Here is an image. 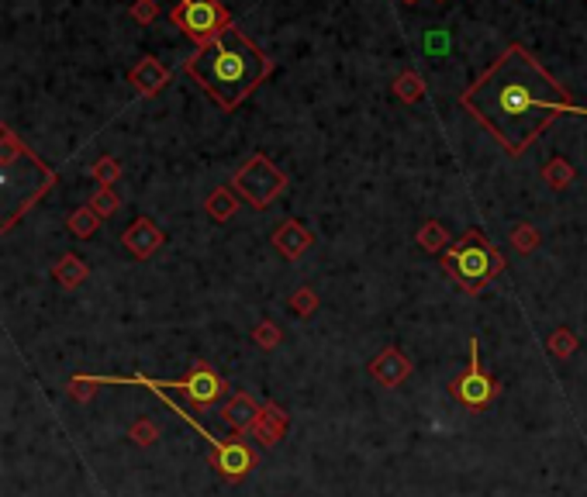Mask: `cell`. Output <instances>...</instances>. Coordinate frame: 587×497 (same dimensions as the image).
Wrapping results in <instances>:
<instances>
[{
    "mask_svg": "<svg viewBox=\"0 0 587 497\" xmlns=\"http://www.w3.org/2000/svg\"><path fill=\"white\" fill-rule=\"evenodd\" d=\"M439 4H443V0H439Z\"/></svg>",
    "mask_w": 587,
    "mask_h": 497,
    "instance_id": "cell-31",
    "label": "cell"
},
{
    "mask_svg": "<svg viewBox=\"0 0 587 497\" xmlns=\"http://www.w3.org/2000/svg\"><path fill=\"white\" fill-rule=\"evenodd\" d=\"M546 349H550L552 360H570V356L581 349V339H577V332H573V328L560 325V328H552V332H550Z\"/></svg>",
    "mask_w": 587,
    "mask_h": 497,
    "instance_id": "cell-21",
    "label": "cell"
},
{
    "mask_svg": "<svg viewBox=\"0 0 587 497\" xmlns=\"http://www.w3.org/2000/svg\"><path fill=\"white\" fill-rule=\"evenodd\" d=\"M287 173L276 166L274 159L266 153H253L245 163H242L235 176H232V184L228 187L239 194L245 204L253 207V211H266V207L274 204L276 197H284L287 194Z\"/></svg>",
    "mask_w": 587,
    "mask_h": 497,
    "instance_id": "cell-4",
    "label": "cell"
},
{
    "mask_svg": "<svg viewBox=\"0 0 587 497\" xmlns=\"http://www.w3.org/2000/svg\"><path fill=\"white\" fill-rule=\"evenodd\" d=\"M52 276H55V283L63 291H76V287H84V280L90 276V266L76 253H63L59 263L52 266Z\"/></svg>",
    "mask_w": 587,
    "mask_h": 497,
    "instance_id": "cell-15",
    "label": "cell"
},
{
    "mask_svg": "<svg viewBox=\"0 0 587 497\" xmlns=\"http://www.w3.org/2000/svg\"><path fill=\"white\" fill-rule=\"evenodd\" d=\"M170 21L190 42H197V49L211 45L232 28V15L222 0H176L170 7Z\"/></svg>",
    "mask_w": 587,
    "mask_h": 497,
    "instance_id": "cell-5",
    "label": "cell"
},
{
    "mask_svg": "<svg viewBox=\"0 0 587 497\" xmlns=\"http://www.w3.org/2000/svg\"><path fill=\"white\" fill-rule=\"evenodd\" d=\"M391 90H394V97L401 104H418L425 97V80H422L418 69H401L394 76V84H391Z\"/></svg>",
    "mask_w": 587,
    "mask_h": 497,
    "instance_id": "cell-18",
    "label": "cell"
},
{
    "mask_svg": "<svg viewBox=\"0 0 587 497\" xmlns=\"http://www.w3.org/2000/svg\"><path fill=\"white\" fill-rule=\"evenodd\" d=\"M460 104L504 145L508 155H522L556 118L581 114L567 86L535 63L525 45H508L473 84L460 94Z\"/></svg>",
    "mask_w": 587,
    "mask_h": 497,
    "instance_id": "cell-1",
    "label": "cell"
},
{
    "mask_svg": "<svg viewBox=\"0 0 587 497\" xmlns=\"http://www.w3.org/2000/svg\"><path fill=\"white\" fill-rule=\"evenodd\" d=\"M163 242H166V235H163V228L153 218H135L121 232V245L135 259H153L163 249Z\"/></svg>",
    "mask_w": 587,
    "mask_h": 497,
    "instance_id": "cell-9",
    "label": "cell"
},
{
    "mask_svg": "<svg viewBox=\"0 0 587 497\" xmlns=\"http://www.w3.org/2000/svg\"><path fill=\"white\" fill-rule=\"evenodd\" d=\"M121 163L114 155H101L97 163H94V180H97V187H114L121 180Z\"/></svg>",
    "mask_w": 587,
    "mask_h": 497,
    "instance_id": "cell-23",
    "label": "cell"
},
{
    "mask_svg": "<svg viewBox=\"0 0 587 497\" xmlns=\"http://www.w3.org/2000/svg\"><path fill=\"white\" fill-rule=\"evenodd\" d=\"M291 429V414L284 412L280 404H263V412H259V422L253 425V439H256L263 449L276 446V442H284V435Z\"/></svg>",
    "mask_w": 587,
    "mask_h": 497,
    "instance_id": "cell-13",
    "label": "cell"
},
{
    "mask_svg": "<svg viewBox=\"0 0 587 497\" xmlns=\"http://www.w3.org/2000/svg\"><path fill=\"white\" fill-rule=\"evenodd\" d=\"M443 266L456 280L460 291L481 293L504 270V256H501L498 245L487 239L481 228H466L463 235L443 253Z\"/></svg>",
    "mask_w": 587,
    "mask_h": 497,
    "instance_id": "cell-3",
    "label": "cell"
},
{
    "mask_svg": "<svg viewBox=\"0 0 587 497\" xmlns=\"http://www.w3.org/2000/svg\"><path fill=\"white\" fill-rule=\"evenodd\" d=\"M101 214L94 211L90 204H84V207H76V211H69V218H66V228L76 235V239H94L97 235V228H101Z\"/></svg>",
    "mask_w": 587,
    "mask_h": 497,
    "instance_id": "cell-19",
    "label": "cell"
},
{
    "mask_svg": "<svg viewBox=\"0 0 587 497\" xmlns=\"http://www.w3.org/2000/svg\"><path fill=\"white\" fill-rule=\"evenodd\" d=\"M239 204H242V197L232 187H214L204 201V214L211 218V222L224 224V222H232V218H235Z\"/></svg>",
    "mask_w": 587,
    "mask_h": 497,
    "instance_id": "cell-16",
    "label": "cell"
},
{
    "mask_svg": "<svg viewBox=\"0 0 587 497\" xmlns=\"http://www.w3.org/2000/svg\"><path fill=\"white\" fill-rule=\"evenodd\" d=\"M259 412H263V404H256L245 391H239V394H232L224 401L222 418L232 425L235 435H253V425L259 422Z\"/></svg>",
    "mask_w": 587,
    "mask_h": 497,
    "instance_id": "cell-14",
    "label": "cell"
},
{
    "mask_svg": "<svg viewBox=\"0 0 587 497\" xmlns=\"http://www.w3.org/2000/svg\"><path fill=\"white\" fill-rule=\"evenodd\" d=\"M414 242H418V249H422V253H429V256H443L449 245H453V239H449V232H446V224L435 222V218L422 222V228H418Z\"/></svg>",
    "mask_w": 587,
    "mask_h": 497,
    "instance_id": "cell-17",
    "label": "cell"
},
{
    "mask_svg": "<svg viewBox=\"0 0 587 497\" xmlns=\"http://www.w3.org/2000/svg\"><path fill=\"white\" fill-rule=\"evenodd\" d=\"M94 394H97V383L90 377H69V397L73 401H94Z\"/></svg>",
    "mask_w": 587,
    "mask_h": 497,
    "instance_id": "cell-29",
    "label": "cell"
},
{
    "mask_svg": "<svg viewBox=\"0 0 587 497\" xmlns=\"http://www.w3.org/2000/svg\"><path fill=\"white\" fill-rule=\"evenodd\" d=\"M90 207H94L101 218H111V214H118L121 197L114 194V187H97L90 194Z\"/></svg>",
    "mask_w": 587,
    "mask_h": 497,
    "instance_id": "cell-25",
    "label": "cell"
},
{
    "mask_svg": "<svg viewBox=\"0 0 587 497\" xmlns=\"http://www.w3.org/2000/svg\"><path fill=\"white\" fill-rule=\"evenodd\" d=\"M401 4H418V0H401Z\"/></svg>",
    "mask_w": 587,
    "mask_h": 497,
    "instance_id": "cell-30",
    "label": "cell"
},
{
    "mask_svg": "<svg viewBox=\"0 0 587 497\" xmlns=\"http://www.w3.org/2000/svg\"><path fill=\"white\" fill-rule=\"evenodd\" d=\"M270 242H274V249L280 253V256L287 259V263H294V259H301L311 245H314V235H311L308 228L297 222V218H287V222L274 232V239Z\"/></svg>",
    "mask_w": 587,
    "mask_h": 497,
    "instance_id": "cell-12",
    "label": "cell"
},
{
    "mask_svg": "<svg viewBox=\"0 0 587 497\" xmlns=\"http://www.w3.org/2000/svg\"><path fill=\"white\" fill-rule=\"evenodd\" d=\"M207 460H211V466H214V473L228 483L245 481L259 463L256 449L249 446V442H242L239 435H232V439H211V452H207Z\"/></svg>",
    "mask_w": 587,
    "mask_h": 497,
    "instance_id": "cell-8",
    "label": "cell"
},
{
    "mask_svg": "<svg viewBox=\"0 0 587 497\" xmlns=\"http://www.w3.org/2000/svg\"><path fill=\"white\" fill-rule=\"evenodd\" d=\"M184 73L204 90L222 111H235L242 101H249L266 76L274 73V59L259 49L249 35L228 28L222 38L197 49L184 59Z\"/></svg>",
    "mask_w": 587,
    "mask_h": 497,
    "instance_id": "cell-2",
    "label": "cell"
},
{
    "mask_svg": "<svg viewBox=\"0 0 587 497\" xmlns=\"http://www.w3.org/2000/svg\"><path fill=\"white\" fill-rule=\"evenodd\" d=\"M508 242H512V249L515 253H522V256H529V253H535L539 249V242H542V235H539V228L529 222H518L512 232H508Z\"/></svg>",
    "mask_w": 587,
    "mask_h": 497,
    "instance_id": "cell-22",
    "label": "cell"
},
{
    "mask_svg": "<svg viewBox=\"0 0 587 497\" xmlns=\"http://www.w3.org/2000/svg\"><path fill=\"white\" fill-rule=\"evenodd\" d=\"M128 84L135 86L138 97H155L163 86L170 84V69L163 66L155 55H145V59H138L135 66L128 69Z\"/></svg>",
    "mask_w": 587,
    "mask_h": 497,
    "instance_id": "cell-11",
    "label": "cell"
},
{
    "mask_svg": "<svg viewBox=\"0 0 587 497\" xmlns=\"http://www.w3.org/2000/svg\"><path fill=\"white\" fill-rule=\"evenodd\" d=\"M128 17L138 21V28H149L155 17H159V4H155V0H135V4L128 7Z\"/></svg>",
    "mask_w": 587,
    "mask_h": 497,
    "instance_id": "cell-28",
    "label": "cell"
},
{
    "mask_svg": "<svg viewBox=\"0 0 587 497\" xmlns=\"http://www.w3.org/2000/svg\"><path fill=\"white\" fill-rule=\"evenodd\" d=\"M573 180H577V170L570 166V159H563V155H552L550 163L542 166V184H546V187L567 190Z\"/></svg>",
    "mask_w": 587,
    "mask_h": 497,
    "instance_id": "cell-20",
    "label": "cell"
},
{
    "mask_svg": "<svg viewBox=\"0 0 587 497\" xmlns=\"http://www.w3.org/2000/svg\"><path fill=\"white\" fill-rule=\"evenodd\" d=\"M253 343L259 345V349H276V345L284 343V332H280V325L276 322H270V318H263L256 328H253Z\"/></svg>",
    "mask_w": 587,
    "mask_h": 497,
    "instance_id": "cell-26",
    "label": "cell"
},
{
    "mask_svg": "<svg viewBox=\"0 0 587 497\" xmlns=\"http://www.w3.org/2000/svg\"><path fill=\"white\" fill-rule=\"evenodd\" d=\"M287 304H291V311L297 314V318H311V314L318 311V304H322V301H318L314 287H297V291L291 293V301H287Z\"/></svg>",
    "mask_w": 587,
    "mask_h": 497,
    "instance_id": "cell-24",
    "label": "cell"
},
{
    "mask_svg": "<svg viewBox=\"0 0 587 497\" xmlns=\"http://www.w3.org/2000/svg\"><path fill=\"white\" fill-rule=\"evenodd\" d=\"M449 394L456 397L463 408H470V412H483V408H491V404H494V397L501 394V383L483 370L477 339L470 343V366H466L463 373L449 383Z\"/></svg>",
    "mask_w": 587,
    "mask_h": 497,
    "instance_id": "cell-6",
    "label": "cell"
},
{
    "mask_svg": "<svg viewBox=\"0 0 587 497\" xmlns=\"http://www.w3.org/2000/svg\"><path fill=\"white\" fill-rule=\"evenodd\" d=\"M128 439H132L135 446L145 449L159 439V429H155V422H149V418H138V422H132V429H128Z\"/></svg>",
    "mask_w": 587,
    "mask_h": 497,
    "instance_id": "cell-27",
    "label": "cell"
},
{
    "mask_svg": "<svg viewBox=\"0 0 587 497\" xmlns=\"http://www.w3.org/2000/svg\"><path fill=\"white\" fill-rule=\"evenodd\" d=\"M159 387H170V391H180V394L187 397L194 408H211V404H218L224 394H228V383L224 377L214 373V366L207 360H197L190 366V373L184 380H155Z\"/></svg>",
    "mask_w": 587,
    "mask_h": 497,
    "instance_id": "cell-7",
    "label": "cell"
},
{
    "mask_svg": "<svg viewBox=\"0 0 587 497\" xmlns=\"http://www.w3.org/2000/svg\"><path fill=\"white\" fill-rule=\"evenodd\" d=\"M370 377L377 380L380 387H401L404 380L412 377V360L397 345H387L370 360Z\"/></svg>",
    "mask_w": 587,
    "mask_h": 497,
    "instance_id": "cell-10",
    "label": "cell"
}]
</instances>
